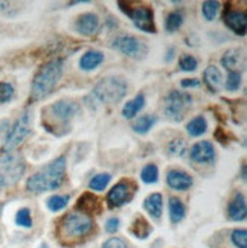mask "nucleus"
Segmentation results:
<instances>
[{"mask_svg":"<svg viewBox=\"0 0 247 248\" xmlns=\"http://www.w3.org/2000/svg\"><path fill=\"white\" fill-rule=\"evenodd\" d=\"M127 94V81L121 77L102 78L85 98L89 108L98 110L102 105H113L124 99Z\"/></svg>","mask_w":247,"mask_h":248,"instance_id":"nucleus-1","label":"nucleus"},{"mask_svg":"<svg viewBox=\"0 0 247 248\" xmlns=\"http://www.w3.org/2000/svg\"><path fill=\"white\" fill-rule=\"evenodd\" d=\"M64 174H66V157L61 155L31 175L26 181V189L32 193L55 190L61 186Z\"/></svg>","mask_w":247,"mask_h":248,"instance_id":"nucleus-2","label":"nucleus"},{"mask_svg":"<svg viewBox=\"0 0 247 248\" xmlns=\"http://www.w3.org/2000/svg\"><path fill=\"white\" fill-rule=\"evenodd\" d=\"M95 227L93 219L81 212L67 213L58 224V238L63 245H75L82 241Z\"/></svg>","mask_w":247,"mask_h":248,"instance_id":"nucleus-3","label":"nucleus"},{"mask_svg":"<svg viewBox=\"0 0 247 248\" xmlns=\"http://www.w3.org/2000/svg\"><path fill=\"white\" fill-rule=\"evenodd\" d=\"M61 75H63L61 58H55L46 62L45 66H41L31 85V99L41 101V99H45L46 96H49L52 90L55 89V85L58 84Z\"/></svg>","mask_w":247,"mask_h":248,"instance_id":"nucleus-4","label":"nucleus"},{"mask_svg":"<svg viewBox=\"0 0 247 248\" xmlns=\"http://www.w3.org/2000/svg\"><path fill=\"white\" fill-rule=\"evenodd\" d=\"M78 113V104L69 101V99H61L49 105L48 108L43 110V125L52 131V128H66L67 124L73 119V116Z\"/></svg>","mask_w":247,"mask_h":248,"instance_id":"nucleus-5","label":"nucleus"},{"mask_svg":"<svg viewBox=\"0 0 247 248\" xmlns=\"http://www.w3.org/2000/svg\"><path fill=\"white\" fill-rule=\"evenodd\" d=\"M25 160L20 154L13 151H2L0 153V185L13 186L25 174Z\"/></svg>","mask_w":247,"mask_h":248,"instance_id":"nucleus-6","label":"nucleus"},{"mask_svg":"<svg viewBox=\"0 0 247 248\" xmlns=\"http://www.w3.org/2000/svg\"><path fill=\"white\" fill-rule=\"evenodd\" d=\"M192 107V96L188 92L171 90L165 98L164 111L165 116L173 122H180L185 119L186 113Z\"/></svg>","mask_w":247,"mask_h":248,"instance_id":"nucleus-7","label":"nucleus"},{"mask_svg":"<svg viewBox=\"0 0 247 248\" xmlns=\"http://www.w3.org/2000/svg\"><path fill=\"white\" fill-rule=\"evenodd\" d=\"M112 47L117 52H121L122 55L134 60H141L148 53V46L145 45V41L139 40L134 35H127V34L116 37L112 43Z\"/></svg>","mask_w":247,"mask_h":248,"instance_id":"nucleus-8","label":"nucleus"},{"mask_svg":"<svg viewBox=\"0 0 247 248\" xmlns=\"http://www.w3.org/2000/svg\"><path fill=\"white\" fill-rule=\"evenodd\" d=\"M31 129H32V116L29 111H26L18 117L13 128H11V131L8 133L3 143V151L16 149L29 136Z\"/></svg>","mask_w":247,"mask_h":248,"instance_id":"nucleus-9","label":"nucleus"},{"mask_svg":"<svg viewBox=\"0 0 247 248\" xmlns=\"http://www.w3.org/2000/svg\"><path fill=\"white\" fill-rule=\"evenodd\" d=\"M119 8L124 13L133 20V23L137 29H141L148 34L156 32V23H154V14L153 9L148 6H141V8H127L125 2H117Z\"/></svg>","mask_w":247,"mask_h":248,"instance_id":"nucleus-10","label":"nucleus"},{"mask_svg":"<svg viewBox=\"0 0 247 248\" xmlns=\"http://www.w3.org/2000/svg\"><path fill=\"white\" fill-rule=\"evenodd\" d=\"M136 193V185L133 181H128V180H122L117 183L116 186H113L107 195V202L112 209L115 207H121L124 204L130 202L132 198L134 197Z\"/></svg>","mask_w":247,"mask_h":248,"instance_id":"nucleus-11","label":"nucleus"},{"mask_svg":"<svg viewBox=\"0 0 247 248\" xmlns=\"http://www.w3.org/2000/svg\"><path fill=\"white\" fill-rule=\"evenodd\" d=\"M189 157L194 163H212L215 160V148L208 140H201L191 148Z\"/></svg>","mask_w":247,"mask_h":248,"instance_id":"nucleus-12","label":"nucleus"},{"mask_svg":"<svg viewBox=\"0 0 247 248\" xmlns=\"http://www.w3.org/2000/svg\"><path fill=\"white\" fill-rule=\"evenodd\" d=\"M224 25H226L233 34L237 35H244L246 29H247V17L241 11H232L228 9L226 13L223 14Z\"/></svg>","mask_w":247,"mask_h":248,"instance_id":"nucleus-13","label":"nucleus"},{"mask_svg":"<svg viewBox=\"0 0 247 248\" xmlns=\"http://www.w3.org/2000/svg\"><path fill=\"white\" fill-rule=\"evenodd\" d=\"M98 28H99V18L93 13L81 14L77 18V21H75V29H77L81 35H85V37L93 35L95 32L98 31Z\"/></svg>","mask_w":247,"mask_h":248,"instance_id":"nucleus-14","label":"nucleus"},{"mask_svg":"<svg viewBox=\"0 0 247 248\" xmlns=\"http://www.w3.org/2000/svg\"><path fill=\"white\" fill-rule=\"evenodd\" d=\"M166 183L171 189L174 190H188L194 180L189 174H186L185 170H180V169H171L166 175Z\"/></svg>","mask_w":247,"mask_h":248,"instance_id":"nucleus-15","label":"nucleus"},{"mask_svg":"<svg viewBox=\"0 0 247 248\" xmlns=\"http://www.w3.org/2000/svg\"><path fill=\"white\" fill-rule=\"evenodd\" d=\"M77 209L81 210V213L87 215V217H90V215H98L101 213V201L98 197H95L93 193L85 192L78 198Z\"/></svg>","mask_w":247,"mask_h":248,"instance_id":"nucleus-16","label":"nucleus"},{"mask_svg":"<svg viewBox=\"0 0 247 248\" xmlns=\"http://www.w3.org/2000/svg\"><path fill=\"white\" fill-rule=\"evenodd\" d=\"M246 215H247L246 198L243 193H235V197L229 202L228 217L232 221H243V219H246Z\"/></svg>","mask_w":247,"mask_h":248,"instance_id":"nucleus-17","label":"nucleus"},{"mask_svg":"<svg viewBox=\"0 0 247 248\" xmlns=\"http://www.w3.org/2000/svg\"><path fill=\"white\" fill-rule=\"evenodd\" d=\"M223 67H226L229 72H238L240 66H244V52L240 49H231L221 58Z\"/></svg>","mask_w":247,"mask_h":248,"instance_id":"nucleus-18","label":"nucleus"},{"mask_svg":"<svg viewBox=\"0 0 247 248\" xmlns=\"http://www.w3.org/2000/svg\"><path fill=\"white\" fill-rule=\"evenodd\" d=\"M104 61V53L101 50H87L80 60V67L85 72L96 69Z\"/></svg>","mask_w":247,"mask_h":248,"instance_id":"nucleus-19","label":"nucleus"},{"mask_svg":"<svg viewBox=\"0 0 247 248\" xmlns=\"http://www.w3.org/2000/svg\"><path fill=\"white\" fill-rule=\"evenodd\" d=\"M205 82L212 93H217L223 84V75L220 69L215 66H208L205 70Z\"/></svg>","mask_w":247,"mask_h":248,"instance_id":"nucleus-20","label":"nucleus"},{"mask_svg":"<svg viewBox=\"0 0 247 248\" xmlns=\"http://www.w3.org/2000/svg\"><path fill=\"white\" fill-rule=\"evenodd\" d=\"M144 207L145 210L151 215L153 218L159 219L162 217V210H164V200H162V195L160 193H151L144 202Z\"/></svg>","mask_w":247,"mask_h":248,"instance_id":"nucleus-21","label":"nucleus"},{"mask_svg":"<svg viewBox=\"0 0 247 248\" xmlns=\"http://www.w3.org/2000/svg\"><path fill=\"white\" fill-rule=\"evenodd\" d=\"M144 105H145V96L141 93V94H137L136 98H133L130 102H127L124 105L122 116L125 117V119H133V117L144 108Z\"/></svg>","mask_w":247,"mask_h":248,"instance_id":"nucleus-22","label":"nucleus"},{"mask_svg":"<svg viewBox=\"0 0 247 248\" xmlns=\"http://www.w3.org/2000/svg\"><path fill=\"white\" fill-rule=\"evenodd\" d=\"M157 122V117L153 116V114H145V116H141L137 121L133 122L132 128L133 131L137 133V134H147L149 129L154 126V124Z\"/></svg>","mask_w":247,"mask_h":248,"instance_id":"nucleus-23","label":"nucleus"},{"mask_svg":"<svg viewBox=\"0 0 247 248\" xmlns=\"http://www.w3.org/2000/svg\"><path fill=\"white\" fill-rule=\"evenodd\" d=\"M169 218H171V222H180L181 219L185 218V213H186V209H185V204L181 202L179 198H169Z\"/></svg>","mask_w":247,"mask_h":248,"instance_id":"nucleus-24","label":"nucleus"},{"mask_svg":"<svg viewBox=\"0 0 247 248\" xmlns=\"http://www.w3.org/2000/svg\"><path fill=\"white\" fill-rule=\"evenodd\" d=\"M208 129V122L203 116H197L194 119H191L186 125V131L192 137H198L201 134H205Z\"/></svg>","mask_w":247,"mask_h":248,"instance_id":"nucleus-25","label":"nucleus"},{"mask_svg":"<svg viewBox=\"0 0 247 248\" xmlns=\"http://www.w3.org/2000/svg\"><path fill=\"white\" fill-rule=\"evenodd\" d=\"M130 232L136 236L139 239H147L149 233H151V225L148 224V221L142 217H137L132 225Z\"/></svg>","mask_w":247,"mask_h":248,"instance_id":"nucleus-26","label":"nucleus"},{"mask_svg":"<svg viewBox=\"0 0 247 248\" xmlns=\"http://www.w3.org/2000/svg\"><path fill=\"white\" fill-rule=\"evenodd\" d=\"M181 25H183V14L174 11V13H169L165 20V29L168 32H176Z\"/></svg>","mask_w":247,"mask_h":248,"instance_id":"nucleus-27","label":"nucleus"},{"mask_svg":"<svg viewBox=\"0 0 247 248\" xmlns=\"http://www.w3.org/2000/svg\"><path fill=\"white\" fill-rule=\"evenodd\" d=\"M218 9H220V3L214 2V0H206V2H203V5H201L203 17H205L208 21H212L214 18L217 17Z\"/></svg>","mask_w":247,"mask_h":248,"instance_id":"nucleus-28","label":"nucleus"},{"mask_svg":"<svg viewBox=\"0 0 247 248\" xmlns=\"http://www.w3.org/2000/svg\"><path fill=\"white\" fill-rule=\"evenodd\" d=\"M141 178L144 183H147V185H153V183H156L159 180V169L156 165L153 163H149L147 165L142 172H141Z\"/></svg>","mask_w":247,"mask_h":248,"instance_id":"nucleus-29","label":"nucleus"},{"mask_svg":"<svg viewBox=\"0 0 247 248\" xmlns=\"http://www.w3.org/2000/svg\"><path fill=\"white\" fill-rule=\"evenodd\" d=\"M69 204V195H53L48 200V207L52 212H60Z\"/></svg>","mask_w":247,"mask_h":248,"instance_id":"nucleus-30","label":"nucleus"},{"mask_svg":"<svg viewBox=\"0 0 247 248\" xmlns=\"http://www.w3.org/2000/svg\"><path fill=\"white\" fill-rule=\"evenodd\" d=\"M110 180H112V175H110V174H98V175H95V177L90 180L89 186H90V189H93V190L101 192V190H104V189L107 187V185L110 183Z\"/></svg>","mask_w":247,"mask_h":248,"instance_id":"nucleus-31","label":"nucleus"},{"mask_svg":"<svg viewBox=\"0 0 247 248\" xmlns=\"http://www.w3.org/2000/svg\"><path fill=\"white\" fill-rule=\"evenodd\" d=\"M168 153L171 155L181 157V155L186 153V143H185V140L183 139H173L168 143Z\"/></svg>","mask_w":247,"mask_h":248,"instance_id":"nucleus-32","label":"nucleus"},{"mask_svg":"<svg viewBox=\"0 0 247 248\" xmlns=\"http://www.w3.org/2000/svg\"><path fill=\"white\" fill-rule=\"evenodd\" d=\"M179 66H180V70H183V72H194L198 66V62L192 55L185 53V55H181Z\"/></svg>","mask_w":247,"mask_h":248,"instance_id":"nucleus-33","label":"nucleus"},{"mask_svg":"<svg viewBox=\"0 0 247 248\" xmlns=\"http://www.w3.org/2000/svg\"><path fill=\"white\" fill-rule=\"evenodd\" d=\"M16 222L20 225V227H25V229L32 227V219H31V212H29V209H20L17 212Z\"/></svg>","mask_w":247,"mask_h":248,"instance_id":"nucleus-34","label":"nucleus"},{"mask_svg":"<svg viewBox=\"0 0 247 248\" xmlns=\"http://www.w3.org/2000/svg\"><path fill=\"white\" fill-rule=\"evenodd\" d=\"M241 85V73L240 72H229L228 79H226V89L229 92L238 90Z\"/></svg>","mask_w":247,"mask_h":248,"instance_id":"nucleus-35","label":"nucleus"},{"mask_svg":"<svg viewBox=\"0 0 247 248\" xmlns=\"http://www.w3.org/2000/svg\"><path fill=\"white\" fill-rule=\"evenodd\" d=\"M14 87L8 82H0V104H5L13 99Z\"/></svg>","mask_w":247,"mask_h":248,"instance_id":"nucleus-36","label":"nucleus"},{"mask_svg":"<svg viewBox=\"0 0 247 248\" xmlns=\"http://www.w3.org/2000/svg\"><path fill=\"white\" fill-rule=\"evenodd\" d=\"M232 242L237 248H247V232L246 230H233L232 232Z\"/></svg>","mask_w":247,"mask_h":248,"instance_id":"nucleus-37","label":"nucleus"},{"mask_svg":"<svg viewBox=\"0 0 247 248\" xmlns=\"http://www.w3.org/2000/svg\"><path fill=\"white\" fill-rule=\"evenodd\" d=\"M102 248H128V245L121 238H110L109 241L104 242Z\"/></svg>","mask_w":247,"mask_h":248,"instance_id":"nucleus-38","label":"nucleus"},{"mask_svg":"<svg viewBox=\"0 0 247 248\" xmlns=\"http://www.w3.org/2000/svg\"><path fill=\"white\" fill-rule=\"evenodd\" d=\"M117 229H119V219L117 218H110L105 222V230L109 233H116Z\"/></svg>","mask_w":247,"mask_h":248,"instance_id":"nucleus-39","label":"nucleus"},{"mask_svg":"<svg viewBox=\"0 0 247 248\" xmlns=\"http://www.w3.org/2000/svg\"><path fill=\"white\" fill-rule=\"evenodd\" d=\"M200 85V81L196 79V78H192V79H183L181 81V87L183 89H188V87H198Z\"/></svg>","mask_w":247,"mask_h":248,"instance_id":"nucleus-40","label":"nucleus"},{"mask_svg":"<svg viewBox=\"0 0 247 248\" xmlns=\"http://www.w3.org/2000/svg\"><path fill=\"white\" fill-rule=\"evenodd\" d=\"M243 180H246V166H243Z\"/></svg>","mask_w":247,"mask_h":248,"instance_id":"nucleus-41","label":"nucleus"},{"mask_svg":"<svg viewBox=\"0 0 247 248\" xmlns=\"http://www.w3.org/2000/svg\"><path fill=\"white\" fill-rule=\"evenodd\" d=\"M0 210H2V202H0Z\"/></svg>","mask_w":247,"mask_h":248,"instance_id":"nucleus-42","label":"nucleus"}]
</instances>
